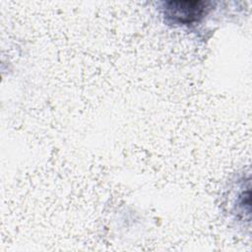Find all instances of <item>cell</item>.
Segmentation results:
<instances>
[{
  "label": "cell",
  "instance_id": "cell-1",
  "mask_svg": "<svg viewBox=\"0 0 252 252\" xmlns=\"http://www.w3.org/2000/svg\"><path fill=\"white\" fill-rule=\"evenodd\" d=\"M208 2L177 0L164 3V16L174 24L189 25L198 22L208 11Z\"/></svg>",
  "mask_w": 252,
  "mask_h": 252
}]
</instances>
